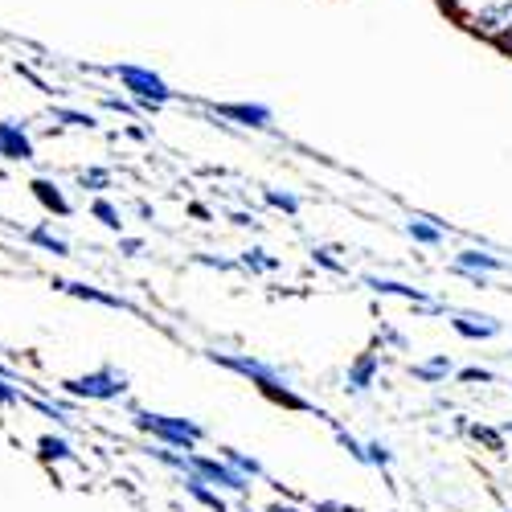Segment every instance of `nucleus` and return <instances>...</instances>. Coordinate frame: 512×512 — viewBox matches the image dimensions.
<instances>
[{
    "instance_id": "nucleus-1",
    "label": "nucleus",
    "mask_w": 512,
    "mask_h": 512,
    "mask_svg": "<svg viewBox=\"0 0 512 512\" xmlns=\"http://www.w3.org/2000/svg\"><path fill=\"white\" fill-rule=\"evenodd\" d=\"M205 361H213V365H222V369H230V373L246 377L254 390H259L263 398H271L275 406H283V410H312V402H308L304 394H295L291 377H287V373H279L275 365L259 361V357H250V353H218V349H209V353H205Z\"/></svg>"
},
{
    "instance_id": "nucleus-2",
    "label": "nucleus",
    "mask_w": 512,
    "mask_h": 512,
    "mask_svg": "<svg viewBox=\"0 0 512 512\" xmlns=\"http://www.w3.org/2000/svg\"><path fill=\"white\" fill-rule=\"evenodd\" d=\"M136 431H144L148 439L164 443V447H177V451H193L205 439V426L181 414H160V410H132Z\"/></svg>"
},
{
    "instance_id": "nucleus-3",
    "label": "nucleus",
    "mask_w": 512,
    "mask_h": 512,
    "mask_svg": "<svg viewBox=\"0 0 512 512\" xmlns=\"http://www.w3.org/2000/svg\"><path fill=\"white\" fill-rule=\"evenodd\" d=\"M111 74L123 82L127 99H132L140 111H160L168 103H177V91L168 87L156 70H148V66H111Z\"/></svg>"
},
{
    "instance_id": "nucleus-4",
    "label": "nucleus",
    "mask_w": 512,
    "mask_h": 512,
    "mask_svg": "<svg viewBox=\"0 0 512 512\" xmlns=\"http://www.w3.org/2000/svg\"><path fill=\"white\" fill-rule=\"evenodd\" d=\"M62 390L78 402H115L127 394V373L115 369V365H99L91 373H78V377H66Z\"/></svg>"
},
{
    "instance_id": "nucleus-5",
    "label": "nucleus",
    "mask_w": 512,
    "mask_h": 512,
    "mask_svg": "<svg viewBox=\"0 0 512 512\" xmlns=\"http://www.w3.org/2000/svg\"><path fill=\"white\" fill-rule=\"evenodd\" d=\"M467 29L496 41V46H512V0H488V5L467 13Z\"/></svg>"
},
{
    "instance_id": "nucleus-6",
    "label": "nucleus",
    "mask_w": 512,
    "mask_h": 512,
    "mask_svg": "<svg viewBox=\"0 0 512 512\" xmlns=\"http://www.w3.org/2000/svg\"><path fill=\"white\" fill-rule=\"evenodd\" d=\"M205 111L222 123L246 127V132H271L275 127V111L267 103H209Z\"/></svg>"
},
{
    "instance_id": "nucleus-7",
    "label": "nucleus",
    "mask_w": 512,
    "mask_h": 512,
    "mask_svg": "<svg viewBox=\"0 0 512 512\" xmlns=\"http://www.w3.org/2000/svg\"><path fill=\"white\" fill-rule=\"evenodd\" d=\"M361 283L373 291V295H394V300H406L414 308H439V300H431L422 287H410L402 279H386V275H361Z\"/></svg>"
},
{
    "instance_id": "nucleus-8",
    "label": "nucleus",
    "mask_w": 512,
    "mask_h": 512,
    "mask_svg": "<svg viewBox=\"0 0 512 512\" xmlns=\"http://www.w3.org/2000/svg\"><path fill=\"white\" fill-rule=\"evenodd\" d=\"M377 377H381V357H377L373 349H365V353H357V357L349 361V369H345V390H349V394H369V390L377 386Z\"/></svg>"
},
{
    "instance_id": "nucleus-9",
    "label": "nucleus",
    "mask_w": 512,
    "mask_h": 512,
    "mask_svg": "<svg viewBox=\"0 0 512 512\" xmlns=\"http://www.w3.org/2000/svg\"><path fill=\"white\" fill-rule=\"evenodd\" d=\"M447 324L463 336V340H492L504 332V324L496 316H484V312H447Z\"/></svg>"
},
{
    "instance_id": "nucleus-10",
    "label": "nucleus",
    "mask_w": 512,
    "mask_h": 512,
    "mask_svg": "<svg viewBox=\"0 0 512 512\" xmlns=\"http://www.w3.org/2000/svg\"><path fill=\"white\" fill-rule=\"evenodd\" d=\"M54 287L58 291H66V295H74V300H87V304H103V308H115V312H140L136 304H127L123 295H111V291H103V287H91V283H70V279H54Z\"/></svg>"
},
{
    "instance_id": "nucleus-11",
    "label": "nucleus",
    "mask_w": 512,
    "mask_h": 512,
    "mask_svg": "<svg viewBox=\"0 0 512 512\" xmlns=\"http://www.w3.org/2000/svg\"><path fill=\"white\" fill-rule=\"evenodd\" d=\"M451 267H463V271H484V275L512 271V263H508V259H500V254H492V250H480V246H467V250H459L455 259H451Z\"/></svg>"
},
{
    "instance_id": "nucleus-12",
    "label": "nucleus",
    "mask_w": 512,
    "mask_h": 512,
    "mask_svg": "<svg viewBox=\"0 0 512 512\" xmlns=\"http://www.w3.org/2000/svg\"><path fill=\"white\" fill-rule=\"evenodd\" d=\"M0 156L5 160H33V140L13 119H0Z\"/></svg>"
},
{
    "instance_id": "nucleus-13",
    "label": "nucleus",
    "mask_w": 512,
    "mask_h": 512,
    "mask_svg": "<svg viewBox=\"0 0 512 512\" xmlns=\"http://www.w3.org/2000/svg\"><path fill=\"white\" fill-rule=\"evenodd\" d=\"M29 189H33V197L46 205L50 213H58V218H70L74 213V205L66 201V193L58 189V181H50V177H37V181H29Z\"/></svg>"
},
{
    "instance_id": "nucleus-14",
    "label": "nucleus",
    "mask_w": 512,
    "mask_h": 512,
    "mask_svg": "<svg viewBox=\"0 0 512 512\" xmlns=\"http://www.w3.org/2000/svg\"><path fill=\"white\" fill-rule=\"evenodd\" d=\"M185 492H189L201 508H209V512H230V504H226L222 488H213L209 480H201V476H193V472H185Z\"/></svg>"
},
{
    "instance_id": "nucleus-15",
    "label": "nucleus",
    "mask_w": 512,
    "mask_h": 512,
    "mask_svg": "<svg viewBox=\"0 0 512 512\" xmlns=\"http://www.w3.org/2000/svg\"><path fill=\"white\" fill-rule=\"evenodd\" d=\"M451 373H455V365H451L447 353H435V357H426V361L410 365V377L422 381V386H439V381H447Z\"/></svg>"
},
{
    "instance_id": "nucleus-16",
    "label": "nucleus",
    "mask_w": 512,
    "mask_h": 512,
    "mask_svg": "<svg viewBox=\"0 0 512 512\" xmlns=\"http://www.w3.org/2000/svg\"><path fill=\"white\" fill-rule=\"evenodd\" d=\"M406 234H410L418 246H443L447 222H435V218H422V213H414V218L406 222Z\"/></svg>"
},
{
    "instance_id": "nucleus-17",
    "label": "nucleus",
    "mask_w": 512,
    "mask_h": 512,
    "mask_svg": "<svg viewBox=\"0 0 512 512\" xmlns=\"http://www.w3.org/2000/svg\"><path fill=\"white\" fill-rule=\"evenodd\" d=\"M37 455H41V463H78L74 447L62 435H41L37 439Z\"/></svg>"
},
{
    "instance_id": "nucleus-18",
    "label": "nucleus",
    "mask_w": 512,
    "mask_h": 512,
    "mask_svg": "<svg viewBox=\"0 0 512 512\" xmlns=\"http://www.w3.org/2000/svg\"><path fill=\"white\" fill-rule=\"evenodd\" d=\"M25 238H29V246H37V250L54 254V259H66V254H70V242H66L62 234H54L50 226H33Z\"/></svg>"
},
{
    "instance_id": "nucleus-19",
    "label": "nucleus",
    "mask_w": 512,
    "mask_h": 512,
    "mask_svg": "<svg viewBox=\"0 0 512 512\" xmlns=\"http://www.w3.org/2000/svg\"><path fill=\"white\" fill-rule=\"evenodd\" d=\"M238 267L250 271V275H275L279 271V259H275V254H267L263 246H250V250L238 254Z\"/></svg>"
},
{
    "instance_id": "nucleus-20",
    "label": "nucleus",
    "mask_w": 512,
    "mask_h": 512,
    "mask_svg": "<svg viewBox=\"0 0 512 512\" xmlns=\"http://www.w3.org/2000/svg\"><path fill=\"white\" fill-rule=\"evenodd\" d=\"M263 201H267L271 209L287 213V218H300V209H304V201L295 197L291 189H275V185H267V189H263Z\"/></svg>"
},
{
    "instance_id": "nucleus-21",
    "label": "nucleus",
    "mask_w": 512,
    "mask_h": 512,
    "mask_svg": "<svg viewBox=\"0 0 512 512\" xmlns=\"http://www.w3.org/2000/svg\"><path fill=\"white\" fill-rule=\"evenodd\" d=\"M222 459H230V463L238 467V472H242V476H250V480H263V476H267V467H263L259 459H254V455L238 451V447H222Z\"/></svg>"
},
{
    "instance_id": "nucleus-22",
    "label": "nucleus",
    "mask_w": 512,
    "mask_h": 512,
    "mask_svg": "<svg viewBox=\"0 0 512 512\" xmlns=\"http://www.w3.org/2000/svg\"><path fill=\"white\" fill-rule=\"evenodd\" d=\"M91 218H95V222H103V226H107V230H115V234L123 230V213H119V205H111L107 197H95V201H91Z\"/></svg>"
},
{
    "instance_id": "nucleus-23",
    "label": "nucleus",
    "mask_w": 512,
    "mask_h": 512,
    "mask_svg": "<svg viewBox=\"0 0 512 512\" xmlns=\"http://www.w3.org/2000/svg\"><path fill=\"white\" fill-rule=\"evenodd\" d=\"M25 406L41 410L46 418H54L58 426H70V418H74V410H70V406H62V402H50V398H29V394H25Z\"/></svg>"
},
{
    "instance_id": "nucleus-24",
    "label": "nucleus",
    "mask_w": 512,
    "mask_h": 512,
    "mask_svg": "<svg viewBox=\"0 0 512 512\" xmlns=\"http://www.w3.org/2000/svg\"><path fill=\"white\" fill-rule=\"evenodd\" d=\"M312 263L324 267V271H332V275H349V263H340L332 246H312Z\"/></svg>"
},
{
    "instance_id": "nucleus-25",
    "label": "nucleus",
    "mask_w": 512,
    "mask_h": 512,
    "mask_svg": "<svg viewBox=\"0 0 512 512\" xmlns=\"http://www.w3.org/2000/svg\"><path fill=\"white\" fill-rule=\"evenodd\" d=\"M78 185H82V189H91V193L111 189V168H82V173H78Z\"/></svg>"
},
{
    "instance_id": "nucleus-26",
    "label": "nucleus",
    "mask_w": 512,
    "mask_h": 512,
    "mask_svg": "<svg viewBox=\"0 0 512 512\" xmlns=\"http://www.w3.org/2000/svg\"><path fill=\"white\" fill-rule=\"evenodd\" d=\"M365 451H369V467H381V472H390V467H394V451H390V443L369 439Z\"/></svg>"
},
{
    "instance_id": "nucleus-27",
    "label": "nucleus",
    "mask_w": 512,
    "mask_h": 512,
    "mask_svg": "<svg viewBox=\"0 0 512 512\" xmlns=\"http://www.w3.org/2000/svg\"><path fill=\"white\" fill-rule=\"evenodd\" d=\"M336 443H340V447H345V451H349V459H353V463L369 467V451H365V443H357V439H353V435L345 431V426H336Z\"/></svg>"
},
{
    "instance_id": "nucleus-28",
    "label": "nucleus",
    "mask_w": 512,
    "mask_h": 512,
    "mask_svg": "<svg viewBox=\"0 0 512 512\" xmlns=\"http://www.w3.org/2000/svg\"><path fill=\"white\" fill-rule=\"evenodd\" d=\"M21 386H25V381H21ZM17 386V381L13 377H0V410H9V406H21L25 402V390Z\"/></svg>"
},
{
    "instance_id": "nucleus-29",
    "label": "nucleus",
    "mask_w": 512,
    "mask_h": 512,
    "mask_svg": "<svg viewBox=\"0 0 512 512\" xmlns=\"http://www.w3.org/2000/svg\"><path fill=\"white\" fill-rule=\"evenodd\" d=\"M54 119H58V123H66V127H87V132H91V127H99L91 111H70V107H58V111H54Z\"/></svg>"
},
{
    "instance_id": "nucleus-30",
    "label": "nucleus",
    "mask_w": 512,
    "mask_h": 512,
    "mask_svg": "<svg viewBox=\"0 0 512 512\" xmlns=\"http://www.w3.org/2000/svg\"><path fill=\"white\" fill-rule=\"evenodd\" d=\"M467 431H472V439L484 443L488 451H500V447H504V431H492V426H480V422H476V426H467Z\"/></svg>"
},
{
    "instance_id": "nucleus-31",
    "label": "nucleus",
    "mask_w": 512,
    "mask_h": 512,
    "mask_svg": "<svg viewBox=\"0 0 512 512\" xmlns=\"http://www.w3.org/2000/svg\"><path fill=\"white\" fill-rule=\"evenodd\" d=\"M455 377H459V381H467V386H476V381H480V386H488V381H496V373H492V369H484V365H467V369H459Z\"/></svg>"
},
{
    "instance_id": "nucleus-32",
    "label": "nucleus",
    "mask_w": 512,
    "mask_h": 512,
    "mask_svg": "<svg viewBox=\"0 0 512 512\" xmlns=\"http://www.w3.org/2000/svg\"><path fill=\"white\" fill-rule=\"evenodd\" d=\"M230 226H238V230H259V218H254V213H246V209H234V213H230Z\"/></svg>"
},
{
    "instance_id": "nucleus-33",
    "label": "nucleus",
    "mask_w": 512,
    "mask_h": 512,
    "mask_svg": "<svg viewBox=\"0 0 512 512\" xmlns=\"http://www.w3.org/2000/svg\"><path fill=\"white\" fill-rule=\"evenodd\" d=\"M103 107H107V111H119V115H136V111H140L136 103H127V99H115V95H107V99H103Z\"/></svg>"
},
{
    "instance_id": "nucleus-34",
    "label": "nucleus",
    "mask_w": 512,
    "mask_h": 512,
    "mask_svg": "<svg viewBox=\"0 0 512 512\" xmlns=\"http://www.w3.org/2000/svg\"><path fill=\"white\" fill-rule=\"evenodd\" d=\"M119 254H127V259L144 254V238H119Z\"/></svg>"
},
{
    "instance_id": "nucleus-35",
    "label": "nucleus",
    "mask_w": 512,
    "mask_h": 512,
    "mask_svg": "<svg viewBox=\"0 0 512 512\" xmlns=\"http://www.w3.org/2000/svg\"><path fill=\"white\" fill-rule=\"evenodd\" d=\"M459 279H467V283H472V287H488V275L484 271H463V267H451Z\"/></svg>"
},
{
    "instance_id": "nucleus-36",
    "label": "nucleus",
    "mask_w": 512,
    "mask_h": 512,
    "mask_svg": "<svg viewBox=\"0 0 512 512\" xmlns=\"http://www.w3.org/2000/svg\"><path fill=\"white\" fill-rule=\"evenodd\" d=\"M377 340H390V345H398V349L406 345V336H402V332H394V328H386V332H381Z\"/></svg>"
},
{
    "instance_id": "nucleus-37",
    "label": "nucleus",
    "mask_w": 512,
    "mask_h": 512,
    "mask_svg": "<svg viewBox=\"0 0 512 512\" xmlns=\"http://www.w3.org/2000/svg\"><path fill=\"white\" fill-rule=\"evenodd\" d=\"M316 512H357V508H345V504H332V500H320Z\"/></svg>"
},
{
    "instance_id": "nucleus-38",
    "label": "nucleus",
    "mask_w": 512,
    "mask_h": 512,
    "mask_svg": "<svg viewBox=\"0 0 512 512\" xmlns=\"http://www.w3.org/2000/svg\"><path fill=\"white\" fill-rule=\"evenodd\" d=\"M189 213H193V218H201V222H209V218H213V213H209L201 201H193V205H189Z\"/></svg>"
},
{
    "instance_id": "nucleus-39",
    "label": "nucleus",
    "mask_w": 512,
    "mask_h": 512,
    "mask_svg": "<svg viewBox=\"0 0 512 512\" xmlns=\"http://www.w3.org/2000/svg\"><path fill=\"white\" fill-rule=\"evenodd\" d=\"M0 377H13V381H17V369H13V365H5V361H0Z\"/></svg>"
},
{
    "instance_id": "nucleus-40",
    "label": "nucleus",
    "mask_w": 512,
    "mask_h": 512,
    "mask_svg": "<svg viewBox=\"0 0 512 512\" xmlns=\"http://www.w3.org/2000/svg\"><path fill=\"white\" fill-rule=\"evenodd\" d=\"M271 512H304V508H295V504H275Z\"/></svg>"
},
{
    "instance_id": "nucleus-41",
    "label": "nucleus",
    "mask_w": 512,
    "mask_h": 512,
    "mask_svg": "<svg viewBox=\"0 0 512 512\" xmlns=\"http://www.w3.org/2000/svg\"><path fill=\"white\" fill-rule=\"evenodd\" d=\"M500 431H504V435H512V418H508V422H504V426H500Z\"/></svg>"
},
{
    "instance_id": "nucleus-42",
    "label": "nucleus",
    "mask_w": 512,
    "mask_h": 512,
    "mask_svg": "<svg viewBox=\"0 0 512 512\" xmlns=\"http://www.w3.org/2000/svg\"><path fill=\"white\" fill-rule=\"evenodd\" d=\"M508 512H512V508H508Z\"/></svg>"
}]
</instances>
